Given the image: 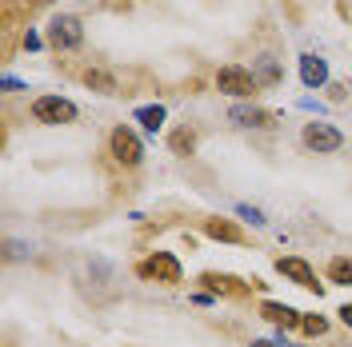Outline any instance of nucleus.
<instances>
[{
	"instance_id": "nucleus-20",
	"label": "nucleus",
	"mask_w": 352,
	"mask_h": 347,
	"mask_svg": "<svg viewBox=\"0 0 352 347\" xmlns=\"http://www.w3.org/2000/svg\"><path fill=\"white\" fill-rule=\"evenodd\" d=\"M336 16L352 28V0H336Z\"/></svg>"
},
{
	"instance_id": "nucleus-13",
	"label": "nucleus",
	"mask_w": 352,
	"mask_h": 347,
	"mask_svg": "<svg viewBox=\"0 0 352 347\" xmlns=\"http://www.w3.org/2000/svg\"><path fill=\"white\" fill-rule=\"evenodd\" d=\"M85 84L96 88V92H104V96H116V92H120V84L112 80L104 68H88V72H85Z\"/></svg>"
},
{
	"instance_id": "nucleus-11",
	"label": "nucleus",
	"mask_w": 352,
	"mask_h": 347,
	"mask_svg": "<svg viewBox=\"0 0 352 347\" xmlns=\"http://www.w3.org/2000/svg\"><path fill=\"white\" fill-rule=\"evenodd\" d=\"M204 236H212V239H220V243H244V232L232 224V219H204Z\"/></svg>"
},
{
	"instance_id": "nucleus-4",
	"label": "nucleus",
	"mask_w": 352,
	"mask_h": 347,
	"mask_svg": "<svg viewBox=\"0 0 352 347\" xmlns=\"http://www.w3.org/2000/svg\"><path fill=\"white\" fill-rule=\"evenodd\" d=\"M32 116L41 124H72L76 120V104L65 96H36L32 100Z\"/></svg>"
},
{
	"instance_id": "nucleus-3",
	"label": "nucleus",
	"mask_w": 352,
	"mask_h": 347,
	"mask_svg": "<svg viewBox=\"0 0 352 347\" xmlns=\"http://www.w3.org/2000/svg\"><path fill=\"white\" fill-rule=\"evenodd\" d=\"M109 152H112V160L116 164H124V168H136L140 160H144V144H140V136L132 128H112V136H109Z\"/></svg>"
},
{
	"instance_id": "nucleus-6",
	"label": "nucleus",
	"mask_w": 352,
	"mask_h": 347,
	"mask_svg": "<svg viewBox=\"0 0 352 347\" xmlns=\"http://www.w3.org/2000/svg\"><path fill=\"white\" fill-rule=\"evenodd\" d=\"M300 140H305L308 152H340L344 148V136L332 128V124H305V132H300Z\"/></svg>"
},
{
	"instance_id": "nucleus-23",
	"label": "nucleus",
	"mask_w": 352,
	"mask_h": 347,
	"mask_svg": "<svg viewBox=\"0 0 352 347\" xmlns=\"http://www.w3.org/2000/svg\"><path fill=\"white\" fill-rule=\"evenodd\" d=\"M248 347H280V344H268V339H252Z\"/></svg>"
},
{
	"instance_id": "nucleus-9",
	"label": "nucleus",
	"mask_w": 352,
	"mask_h": 347,
	"mask_svg": "<svg viewBox=\"0 0 352 347\" xmlns=\"http://www.w3.org/2000/svg\"><path fill=\"white\" fill-rule=\"evenodd\" d=\"M300 80H305V88H320L329 80V64H324L316 52H305V56H300Z\"/></svg>"
},
{
	"instance_id": "nucleus-16",
	"label": "nucleus",
	"mask_w": 352,
	"mask_h": 347,
	"mask_svg": "<svg viewBox=\"0 0 352 347\" xmlns=\"http://www.w3.org/2000/svg\"><path fill=\"white\" fill-rule=\"evenodd\" d=\"M168 144H173V152H176V156H188L192 148H197V132H192V128H176Z\"/></svg>"
},
{
	"instance_id": "nucleus-5",
	"label": "nucleus",
	"mask_w": 352,
	"mask_h": 347,
	"mask_svg": "<svg viewBox=\"0 0 352 347\" xmlns=\"http://www.w3.org/2000/svg\"><path fill=\"white\" fill-rule=\"evenodd\" d=\"M48 44H52L56 52L80 48V44H85V24L76 21V16H56V21L48 24Z\"/></svg>"
},
{
	"instance_id": "nucleus-12",
	"label": "nucleus",
	"mask_w": 352,
	"mask_h": 347,
	"mask_svg": "<svg viewBox=\"0 0 352 347\" xmlns=\"http://www.w3.org/2000/svg\"><path fill=\"white\" fill-rule=\"evenodd\" d=\"M200 283H208V291H217V296H241V291H248V283L232 280V276H217V272H204Z\"/></svg>"
},
{
	"instance_id": "nucleus-21",
	"label": "nucleus",
	"mask_w": 352,
	"mask_h": 347,
	"mask_svg": "<svg viewBox=\"0 0 352 347\" xmlns=\"http://www.w3.org/2000/svg\"><path fill=\"white\" fill-rule=\"evenodd\" d=\"M24 48H41V36H36V32H32V28H28V32H24Z\"/></svg>"
},
{
	"instance_id": "nucleus-15",
	"label": "nucleus",
	"mask_w": 352,
	"mask_h": 347,
	"mask_svg": "<svg viewBox=\"0 0 352 347\" xmlns=\"http://www.w3.org/2000/svg\"><path fill=\"white\" fill-rule=\"evenodd\" d=\"M252 76H256L261 84H280V68H276V60H272V56H261Z\"/></svg>"
},
{
	"instance_id": "nucleus-19",
	"label": "nucleus",
	"mask_w": 352,
	"mask_h": 347,
	"mask_svg": "<svg viewBox=\"0 0 352 347\" xmlns=\"http://www.w3.org/2000/svg\"><path fill=\"white\" fill-rule=\"evenodd\" d=\"M236 212H241L248 224H256V228H264V224H268V219H264V212H261V208H252V204H241Z\"/></svg>"
},
{
	"instance_id": "nucleus-22",
	"label": "nucleus",
	"mask_w": 352,
	"mask_h": 347,
	"mask_svg": "<svg viewBox=\"0 0 352 347\" xmlns=\"http://www.w3.org/2000/svg\"><path fill=\"white\" fill-rule=\"evenodd\" d=\"M340 320H344V324L352 327V304H344V307H340Z\"/></svg>"
},
{
	"instance_id": "nucleus-7",
	"label": "nucleus",
	"mask_w": 352,
	"mask_h": 347,
	"mask_svg": "<svg viewBox=\"0 0 352 347\" xmlns=\"http://www.w3.org/2000/svg\"><path fill=\"white\" fill-rule=\"evenodd\" d=\"M276 272L285 276V280H292L296 287H308V291H320V283H316V272L308 267L300 256H280L276 260Z\"/></svg>"
},
{
	"instance_id": "nucleus-8",
	"label": "nucleus",
	"mask_w": 352,
	"mask_h": 347,
	"mask_svg": "<svg viewBox=\"0 0 352 347\" xmlns=\"http://www.w3.org/2000/svg\"><path fill=\"white\" fill-rule=\"evenodd\" d=\"M228 120L241 124V128H272V124H276V116L264 112V108H256V104H252V108H232L228 112Z\"/></svg>"
},
{
	"instance_id": "nucleus-1",
	"label": "nucleus",
	"mask_w": 352,
	"mask_h": 347,
	"mask_svg": "<svg viewBox=\"0 0 352 347\" xmlns=\"http://www.w3.org/2000/svg\"><path fill=\"white\" fill-rule=\"evenodd\" d=\"M136 276L148 283H164V287H173V283H180V260H176L173 252H153L148 260L136 263Z\"/></svg>"
},
{
	"instance_id": "nucleus-18",
	"label": "nucleus",
	"mask_w": 352,
	"mask_h": 347,
	"mask_svg": "<svg viewBox=\"0 0 352 347\" xmlns=\"http://www.w3.org/2000/svg\"><path fill=\"white\" fill-rule=\"evenodd\" d=\"M300 327H305V335L320 339V335L329 331V320H324V315H305V320H300Z\"/></svg>"
},
{
	"instance_id": "nucleus-14",
	"label": "nucleus",
	"mask_w": 352,
	"mask_h": 347,
	"mask_svg": "<svg viewBox=\"0 0 352 347\" xmlns=\"http://www.w3.org/2000/svg\"><path fill=\"white\" fill-rule=\"evenodd\" d=\"M329 280L352 287V260H349V256H336V260L329 263Z\"/></svg>"
},
{
	"instance_id": "nucleus-2",
	"label": "nucleus",
	"mask_w": 352,
	"mask_h": 347,
	"mask_svg": "<svg viewBox=\"0 0 352 347\" xmlns=\"http://www.w3.org/2000/svg\"><path fill=\"white\" fill-rule=\"evenodd\" d=\"M217 88L224 92V96L248 100V96H256V92H261V80H256L248 68H241V64H224L217 72Z\"/></svg>"
},
{
	"instance_id": "nucleus-24",
	"label": "nucleus",
	"mask_w": 352,
	"mask_h": 347,
	"mask_svg": "<svg viewBox=\"0 0 352 347\" xmlns=\"http://www.w3.org/2000/svg\"><path fill=\"white\" fill-rule=\"evenodd\" d=\"M32 4H52V0H32Z\"/></svg>"
},
{
	"instance_id": "nucleus-17",
	"label": "nucleus",
	"mask_w": 352,
	"mask_h": 347,
	"mask_svg": "<svg viewBox=\"0 0 352 347\" xmlns=\"http://www.w3.org/2000/svg\"><path fill=\"white\" fill-rule=\"evenodd\" d=\"M136 120H140V124H144L148 132H156L160 124H164V108H160V104H148V108L136 112Z\"/></svg>"
},
{
	"instance_id": "nucleus-10",
	"label": "nucleus",
	"mask_w": 352,
	"mask_h": 347,
	"mask_svg": "<svg viewBox=\"0 0 352 347\" xmlns=\"http://www.w3.org/2000/svg\"><path fill=\"white\" fill-rule=\"evenodd\" d=\"M261 315L268 320V324H276V327H300V320H305V315H300L296 307H288V304H272V300H268V304H261Z\"/></svg>"
}]
</instances>
